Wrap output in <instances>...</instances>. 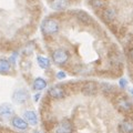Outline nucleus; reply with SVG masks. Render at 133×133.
Masks as SVG:
<instances>
[{"mask_svg":"<svg viewBox=\"0 0 133 133\" xmlns=\"http://www.w3.org/2000/svg\"><path fill=\"white\" fill-rule=\"evenodd\" d=\"M42 30L45 35H55L59 31V23L55 19H48L42 23Z\"/></svg>","mask_w":133,"mask_h":133,"instance_id":"f257e3e1","label":"nucleus"},{"mask_svg":"<svg viewBox=\"0 0 133 133\" xmlns=\"http://www.w3.org/2000/svg\"><path fill=\"white\" fill-rule=\"evenodd\" d=\"M52 59H53V61H55V63L59 64V65H62L69 60V55H68V52H66L65 50L58 49L52 53Z\"/></svg>","mask_w":133,"mask_h":133,"instance_id":"f03ea898","label":"nucleus"},{"mask_svg":"<svg viewBox=\"0 0 133 133\" xmlns=\"http://www.w3.org/2000/svg\"><path fill=\"white\" fill-rule=\"evenodd\" d=\"M28 99H29V93L24 89L16 90L14 94H12V101L16 104H23L24 102H27Z\"/></svg>","mask_w":133,"mask_h":133,"instance_id":"7ed1b4c3","label":"nucleus"},{"mask_svg":"<svg viewBox=\"0 0 133 133\" xmlns=\"http://www.w3.org/2000/svg\"><path fill=\"white\" fill-rule=\"evenodd\" d=\"M72 132H73V125L68 120L61 121L55 129V133H72Z\"/></svg>","mask_w":133,"mask_h":133,"instance_id":"20e7f679","label":"nucleus"},{"mask_svg":"<svg viewBox=\"0 0 133 133\" xmlns=\"http://www.w3.org/2000/svg\"><path fill=\"white\" fill-rule=\"evenodd\" d=\"M12 114H14V108H12L10 104H1L0 105V118L3 120H8L10 119Z\"/></svg>","mask_w":133,"mask_h":133,"instance_id":"39448f33","label":"nucleus"},{"mask_svg":"<svg viewBox=\"0 0 133 133\" xmlns=\"http://www.w3.org/2000/svg\"><path fill=\"white\" fill-rule=\"evenodd\" d=\"M82 91H83V93H84L85 95H94V94H97V92H98L97 83L92 82V81L87 82L85 84L83 85Z\"/></svg>","mask_w":133,"mask_h":133,"instance_id":"423d86ee","label":"nucleus"},{"mask_svg":"<svg viewBox=\"0 0 133 133\" xmlns=\"http://www.w3.org/2000/svg\"><path fill=\"white\" fill-rule=\"evenodd\" d=\"M11 124L15 128L19 129V130H26V129L28 128L29 123L24 119L20 118V116H18V115H16V116H14V118L11 119Z\"/></svg>","mask_w":133,"mask_h":133,"instance_id":"0eeeda50","label":"nucleus"},{"mask_svg":"<svg viewBox=\"0 0 133 133\" xmlns=\"http://www.w3.org/2000/svg\"><path fill=\"white\" fill-rule=\"evenodd\" d=\"M116 107L123 112H129L132 110V104L125 98H119L116 100Z\"/></svg>","mask_w":133,"mask_h":133,"instance_id":"6e6552de","label":"nucleus"},{"mask_svg":"<svg viewBox=\"0 0 133 133\" xmlns=\"http://www.w3.org/2000/svg\"><path fill=\"white\" fill-rule=\"evenodd\" d=\"M48 93L50 97L53 99H62V98H64V95H65L64 90L60 88V87H52V88L49 89Z\"/></svg>","mask_w":133,"mask_h":133,"instance_id":"1a4fd4ad","label":"nucleus"},{"mask_svg":"<svg viewBox=\"0 0 133 133\" xmlns=\"http://www.w3.org/2000/svg\"><path fill=\"white\" fill-rule=\"evenodd\" d=\"M120 131L122 133H133V120L124 119L120 124Z\"/></svg>","mask_w":133,"mask_h":133,"instance_id":"9d476101","label":"nucleus"},{"mask_svg":"<svg viewBox=\"0 0 133 133\" xmlns=\"http://www.w3.org/2000/svg\"><path fill=\"white\" fill-rule=\"evenodd\" d=\"M24 120L31 125H37L38 123V118H37V114L33 111H26L24 112Z\"/></svg>","mask_w":133,"mask_h":133,"instance_id":"9b49d317","label":"nucleus"},{"mask_svg":"<svg viewBox=\"0 0 133 133\" xmlns=\"http://www.w3.org/2000/svg\"><path fill=\"white\" fill-rule=\"evenodd\" d=\"M11 65L10 62L6 59H0V73L1 74H7L10 72Z\"/></svg>","mask_w":133,"mask_h":133,"instance_id":"f8f14e48","label":"nucleus"},{"mask_svg":"<svg viewBox=\"0 0 133 133\" xmlns=\"http://www.w3.org/2000/svg\"><path fill=\"white\" fill-rule=\"evenodd\" d=\"M45 87H47V81L42 78H37L35 82H33V89L35 90L41 91V90L45 89Z\"/></svg>","mask_w":133,"mask_h":133,"instance_id":"ddd939ff","label":"nucleus"},{"mask_svg":"<svg viewBox=\"0 0 133 133\" xmlns=\"http://www.w3.org/2000/svg\"><path fill=\"white\" fill-rule=\"evenodd\" d=\"M66 5H68L66 0H53L51 6L55 10H63L66 7Z\"/></svg>","mask_w":133,"mask_h":133,"instance_id":"4468645a","label":"nucleus"},{"mask_svg":"<svg viewBox=\"0 0 133 133\" xmlns=\"http://www.w3.org/2000/svg\"><path fill=\"white\" fill-rule=\"evenodd\" d=\"M77 18L83 23H89L91 21L90 16L84 11H77Z\"/></svg>","mask_w":133,"mask_h":133,"instance_id":"2eb2a0df","label":"nucleus"},{"mask_svg":"<svg viewBox=\"0 0 133 133\" xmlns=\"http://www.w3.org/2000/svg\"><path fill=\"white\" fill-rule=\"evenodd\" d=\"M37 61H38V64L40 68L42 69H48L50 66V61L48 58H44V57H38L37 58Z\"/></svg>","mask_w":133,"mask_h":133,"instance_id":"dca6fc26","label":"nucleus"},{"mask_svg":"<svg viewBox=\"0 0 133 133\" xmlns=\"http://www.w3.org/2000/svg\"><path fill=\"white\" fill-rule=\"evenodd\" d=\"M115 11L112 10V9H107L104 10V12H103V17H104V19L108 20V21H111V20H113L115 18Z\"/></svg>","mask_w":133,"mask_h":133,"instance_id":"f3484780","label":"nucleus"},{"mask_svg":"<svg viewBox=\"0 0 133 133\" xmlns=\"http://www.w3.org/2000/svg\"><path fill=\"white\" fill-rule=\"evenodd\" d=\"M101 90L103 91V92H105V93H111V92H113L114 91V87L110 84V83H101Z\"/></svg>","mask_w":133,"mask_h":133,"instance_id":"a211bd4d","label":"nucleus"},{"mask_svg":"<svg viewBox=\"0 0 133 133\" xmlns=\"http://www.w3.org/2000/svg\"><path fill=\"white\" fill-rule=\"evenodd\" d=\"M91 2V6L95 9H100V8H102L104 6V2H103V0H90Z\"/></svg>","mask_w":133,"mask_h":133,"instance_id":"6ab92c4d","label":"nucleus"},{"mask_svg":"<svg viewBox=\"0 0 133 133\" xmlns=\"http://www.w3.org/2000/svg\"><path fill=\"white\" fill-rule=\"evenodd\" d=\"M119 84H120V87H121L122 89H124L127 87V84H128V82H127V80L125 79H121V80L119 81Z\"/></svg>","mask_w":133,"mask_h":133,"instance_id":"aec40b11","label":"nucleus"},{"mask_svg":"<svg viewBox=\"0 0 133 133\" xmlns=\"http://www.w3.org/2000/svg\"><path fill=\"white\" fill-rule=\"evenodd\" d=\"M57 78L58 79H60V80H62V79H64L65 78V73L63 71H59L57 73Z\"/></svg>","mask_w":133,"mask_h":133,"instance_id":"412c9836","label":"nucleus"},{"mask_svg":"<svg viewBox=\"0 0 133 133\" xmlns=\"http://www.w3.org/2000/svg\"><path fill=\"white\" fill-rule=\"evenodd\" d=\"M39 98H40V94H36V95H35V101L37 102V101L39 100Z\"/></svg>","mask_w":133,"mask_h":133,"instance_id":"4be33fe9","label":"nucleus"},{"mask_svg":"<svg viewBox=\"0 0 133 133\" xmlns=\"http://www.w3.org/2000/svg\"><path fill=\"white\" fill-rule=\"evenodd\" d=\"M129 55H130V57L133 59V49H131V50H130V53H129Z\"/></svg>","mask_w":133,"mask_h":133,"instance_id":"5701e85b","label":"nucleus"},{"mask_svg":"<svg viewBox=\"0 0 133 133\" xmlns=\"http://www.w3.org/2000/svg\"><path fill=\"white\" fill-rule=\"evenodd\" d=\"M130 93L132 94V97H133V89H130Z\"/></svg>","mask_w":133,"mask_h":133,"instance_id":"b1692460","label":"nucleus"},{"mask_svg":"<svg viewBox=\"0 0 133 133\" xmlns=\"http://www.w3.org/2000/svg\"><path fill=\"white\" fill-rule=\"evenodd\" d=\"M35 133H40V132H35Z\"/></svg>","mask_w":133,"mask_h":133,"instance_id":"393cba45","label":"nucleus"}]
</instances>
